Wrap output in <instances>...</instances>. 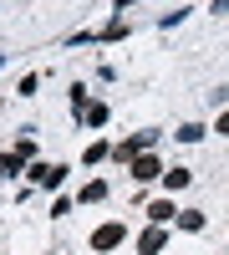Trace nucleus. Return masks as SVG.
<instances>
[{
  "label": "nucleus",
  "mask_w": 229,
  "mask_h": 255,
  "mask_svg": "<svg viewBox=\"0 0 229 255\" xmlns=\"http://www.w3.org/2000/svg\"><path fill=\"white\" fill-rule=\"evenodd\" d=\"M81 123H87V128H102V123H107V102H87Z\"/></svg>",
  "instance_id": "1a4fd4ad"
},
{
  "label": "nucleus",
  "mask_w": 229,
  "mask_h": 255,
  "mask_svg": "<svg viewBox=\"0 0 229 255\" xmlns=\"http://www.w3.org/2000/svg\"><path fill=\"white\" fill-rule=\"evenodd\" d=\"M189 168H168V174H163V184H168V194H173V189H189Z\"/></svg>",
  "instance_id": "9d476101"
},
{
  "label": "nucleus",
  "mask_w": 229,
  "mask_h": 255,
  "mask_svg": "<svg viewBox=\"0 0 229 255\" xmlns=\"http://www.w3.org/2000/svg\"><path fill=\"white\" fill-rule=\"evenodd\" d=\"M0 179H5V174H0Z\"/></svg>",
  "instance_id": "dca6fc26"
},
{
  "label": "nucleus",
  "mask_w": 229,
  "mask_h": 255,
  "mask_svg": "<svg viewBox=\"0 0 229 255\" xmlns=\"http://www.w3.org/2000/svg\"><path fill=\"white\" fill-rule=\"evenodd\" d=\"M128 168H133V184H148V179H163V174H168V168H163L153 153H138Z\"/></svg>",
  "instance_id": "20e7f679"
},
{
  "label": "nucleus",
  "mask_w": 229,
  "mask_h": 255,
  "mask_svg": "<svg viewBox=\"0 0 229 255\" xmlns=\"http://www.w3.org/2000/svg\"><path fill=\"white\" fill-rule=\"evenodd\" d=\"M81 204H97V199H107V184L102 179H92V184H81V194H76Z\"/></svg>",
  "instance_id": "6e6552de"
},
{
  "label": "nucleus",
  "mask_w": 229,
  "mask_h": 255,
  "mask_svg": "<svg viewBox=\"0 0 229 255\" xmlns=\"http://www.w3.org/2000/svg\"><path fill=\"white\" fill-rule=\"evenodd\" d=\"M153 143H158L153 128H148V133H133L128 143H117V148H112V158H117V163H133L138 153H153Z\"/></svg>",
  "instance_id": "f257e3e1"
},
{
  "label": "nucleus",
  "mask_w": 229,
  "mask_h": 255,
  "mask_svg": "<svg viewBox=\"0 0 229 255\" xmlns=\"http://www.w3.org/2000/svg\"><path fill=\"white\" fill-rule=\"evenodd\" d=\"M36 87H41V77H20V87H15V97H36Z\"/></svg>",
  "instance_id": "4468645a"
},
{
  "label": "nucleus",
  "mask_w": 229,
  "mask_h": 255,
  "mask_svg": "<svg viewBox=\"0 0 229 255\" xmlns=\"http://www.w3.org/2000/svg\"><path fill=\"white\" fill-rule=\"evenodd\" d=\"M67 179V163H31V184L36 189H56Z\"/></svg>",
  "instance_id": "7ed1b4c3"
},
{
  "label": "nucleus",
  "mask_w": 229,
  "mask_h": 255,
  "mask_svg": "<svg viewBox=\"0 0 229 255\" xmlns=\"http://www.w3.org/2000/svg\"><path fill=\"white\" fill-rule=\"evenodd\" d=\"M163 245H168V230H163V225H153V230L138 235V255H158Z\"/></svg>",
  "instance_id": "39448f33"
},
{
  "label": "nucleus",
  "mask_w": 229,
  "mask_h": 255,
  "mask_svg": "<svg viewBox=\"0 0 229 255\" xmlns=\"http://www.w3.org/2000/svg\"><path fill=\"white\" fill-rule=\"evenodd\" d=\"M107 153H112L107 143H87V153H81V158H87V163H97V158H107Z\"/></svg>",
  "instance_id": "ddd939ff"
},
{
  "label": "nucleus",
  "mask_w": 229,
  "mask_h": 255,
  "mask_svg": "<svg viewBox=\"0 0 229 255\" xmlns=\"http://www.w3.org/2000/svg\"><path fill=\"white\" fill-rule=\"evenodd\" d=\"M214 133H224V138H229V113H224V118L214 123Z\"/></svg>",
  "instance_id": "2eb2a0df"
},
{
  "label": "nucleus",
  "mask_w": 229,
  "mask_h": 255,
  "mask_svg": "<svg viewBox=\"0 0 229 255\" xmlns=\"http://www.w3.org/2000/svg\"><path fill=\"white\" fill-rule=\"evenodd\" d=\"M204 133H209V128H204V123H183V128H178V138H183V143H199Z\"/></svg>",
  "instance_id": "9b49d317"
},
{
  "label": "nucleus",
  "mask_w": 229,
  "mask_h": 255,
  "mask_svg": "<svg viewBox=\"0 0 229 255\" xmlns=\"http://www.w3.org/2000/svg\"><path fill=\"white\" fill-rule=\"evenodd\" d=\"M148 220H153V225H168V220H178L173 199H153V204H148Z\"/></svg>",
  "instance_id": "0eeeda50"
},
{
  "label": "nucleus",
  "mask_w": 229,
  "mask_h": 255,
  "mask_svg": "<svg viewBox=\"0 0 229 255\" xmlns=\"http://www.w3.org/2000/svg\"><path fill=\"white\" fill-rule=\"evenodd\" d=\"M173 225H178V230H189V235H199L209 220H204V209H178V220H173Z\"/></svg>",
  "instance_id": "423d86ee"
},
{
  "label": "nucleus",
  "mask_w": 229,
  "mask_h": 255,
  "mask_svg": "<svg viewBox=\"0 0 229 255\" xmlns=\"http://www.w3.org/2000/svg\"><path fill=\"white\" fill-rule=\"evenodd\" d=\"M122 240H128V225H117V220H112V225H97V230H92V250H117Z\"/></svg>",
  "instance_id": "f03ea898"
},
{
  "label": "nucleus",
  "mask_w": 229,
  "mask_h": 255,
  "mask_svg": "<svg viewBox=\"0 0 229 255\" xmlns=\"http://www.w3.org/2000/svg\"><path fill=\"white\" fill-rule=\"evenodd\" d=\"M20 163H26L20 153H5V158H0V174H5V179H15V174H20Z\"/></svg>",
  "instance_id": "f8f14e48"
}]
</instances>
